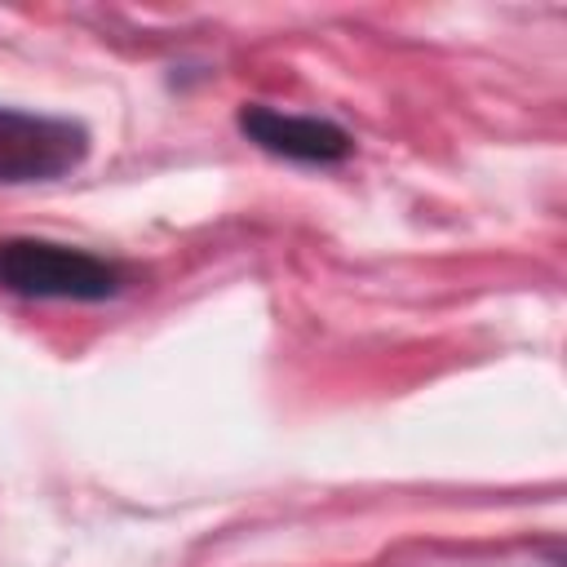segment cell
I'll use <instances>...</instances> for the list:
<instances>
[{
	"mask_svg": "<svg viewBox=\"0 0 567 567\" xmlns=\"http://www.w3.org/2000/svg\"><path fill=\"white\" fill-rule=\"evenodd\" d=\"M89 155L84 124L66 115H40L22 106H0V186L53 182Z\"/></svg>",
	"mask_w": 567,
	"mask_h": 567,
	"instance_id": "obj_2",
	"label": "cell"
},
{
	"mask_svg": "<svg viewBox=\"0 0 567 567\" xmlns=\"http://www.w3.org/2000/svg\"><path fill=\"white\" fill-rule=\"evenodd\" d=\"M235 124L252 146H261L266 155L292 159V164H337L354 151V137L341 124L319 120V115H292V111L261 106V102L239 106Z\"/></svg>",
	"mask_w": 567,
	"mask_h": 567,
	"instance_id": "obj_3",
	"label": "cell"
},
{
	"mask_svg": "<svg viewBox=\"0 0 567 567\" xmlns=\"http://www.w3.org/2000/svg\"><path fill=\"white\" fill-rule=\"evenodd\" d=\"M0 288L35 301H106L124 288L115 261L53 244V239H4L0 244Z\"/></svg>",
	"mask_w": 567,
	"mask_h": 567,
	"instance_id": "obj_1",
	"label": "cell"
}]
</instances>
